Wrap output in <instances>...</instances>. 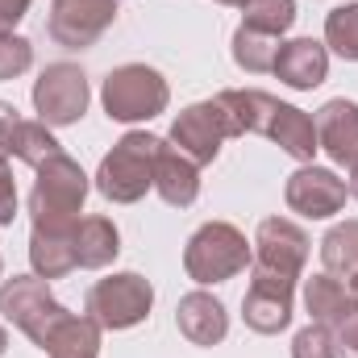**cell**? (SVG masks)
<instances>
[{"label":"cell","mask_w":358,"mask_h":358,"mask_svg":"<svg viewBox=\"0 0 358 358\" xmlns=\"http://www.w3.org/2000/svg\"><path fill=\"white\" fill-rule=\"evenodd\" d=\"M88 176L84 167L63 150L55 159H46L38 167V179H34V192H29V221L34 229H76L84 217V200H88Z\"/></svg>","instance_id":"1"},{"label":"cell","mask_w":358,"mask_h":358,"mask_svg":"<svg viewBox=\"0 0 358 358\" xmlns=\"http://www.w3.org/2000/svg\"><path fill=\"white\" fill-rule=\"evenodd\" d=\"M163 138L146 129H129L113 142V150L100 159L96 192L113 204H138L146 192H155V163H159Z\"/></svg>","instance_id":"2"},{"label":"cell","mask_w":358,"mask_h":358,"mask_svg":"<svg viewBox=\"0 0 358 358\" xmlns=\"http://www.w3.org/2000/svg\"><path fill=\"white\" fill-rule=\"evenodd\" d=\"M250 263H255V242H246V234L229 221H204L183 246V271L200 287L225 283Z\"/></svg>","instance_id":"3"},{"label":"cell","mask_w":358,"mask_h":358,"mask_svg":"<svg viewBox=\"0 0 358 358\" xmlns=\"http://www.w3.org/2000/svg\"><path fill=\"white\" fill-rule=\"evenodd\" d=\"M100 104L108 113V121L117 125H138V121H150L159 113H167L171 104V88L163 80V71L146 67V63H121L104 76V88H100Z\"/></svg>","instance_id":"4"},{"label":"cell","mask_w":358,"mask_h":358,"mask_svg":"<svg viewBox=\"0 0 358 358\" xmlns=\"http://www.w3.org/2000/svg\"><path fill=\"white\" fill-rule=\"evenodd\" d=\"M0 313L4 321H13L38 350L50 346V338L63 329V321L71 317L55 296H50V279L42 275H13L0 283Z\"/></svg>","instance_id":"5"},{"label":"cell","mask_w":358,"mask_h":358,"mask_svg":"<svg viewBox=\"0 0 358 358\" xmlns=\"http://www.w3.org/2000/svg\"><path fill=\"white\" fill-rule=\"evenodd\" d=\"M150 308H155V287L138 271H117L108 279H96L84 300V313L100 329H113V334L142 325L150 317Z\"/></svg>","instance_id":"6"},{"label":"cell","mask_w":358,"mask_h":358,"mask_svg":"<svg viewBox=\"0 0 358 358\" xmlns=\"http://www.w3.org/2000/svg\"><path fill=\"white\" fill-rule=\"evenodd\" d=\"M229 138H242V134H238L229 108L221 104V96L187 104L176 121H171V134H167V142L176 146L179 155H187L196 167H208Z\"/></svg>","instance_id":"7"},{"label":"cell","mask_w":358,"mask_h":358,"mask_svg":"<svg viewBox=\"0 0 358 358\" xmlns=\"http://www.w3.org/2000/svg\"><path fill=\"white\" fill-rule=\"evenodd\" d=\"M34 113L38 121H46L50 129H67V125H80L84 113H88V76L80 63H50L42 67V76L34 80Z\"/></svg>","instance_id":"8"},{"label":"cell","mask_w":358,"mask_h":358,"mask_svg":"<svg viewBox=\"0 0 358 358\" xmlns=\"http://www.w3.org/2000/svg\"><path fill=\"white\" fill-rule=\"evenodd\" d=\"M121 13V0H50L46 34L63 50H88L96 46Z\"/></svg>","instance_id":"9"},{"label":"cell","mask_w":358,"mask_h":358,"mask_svg":"<svg viewBox=\"0 0 358 358\" xmlns=\"http://www.w3.org/2000/svg\"><path fill=\"white\" fill-rule=\"evenodd\" d=\"M308 234L287 221V217H267L255 229V263L250 267L283 275V279H304V263H308Z\"/></svg>","instance_id":"10"},{"label":"cell","mask_w":358,"mask_h":358,"mask_svg":"<svg viewBox=\"0 0 358 358\" xmlns=\"http://www.w3.org/2000/svg\"><path fill=\"white\" fill-rule=\"evenodd\" d=\"M346 179L329 167H317V163H300V171H292L283 183V200L292 213L308 217V221H329L334 213L346 208Z\"/></svg>","instance_id":"11"},{"label":"cell","mask_w":358,"mask_h":358,"mask_svg":"<svg viewBox=\"0 0 358 358\" xmlns=\"http://www.w3.org/2000/svg\"><path fill=\"white\" fill-rule=\"evenodd\" d=\"M292 304H296V279L271 275L250 267V287L242 296V321L255 334H283L292 325Z\"/></svg>","instance_id":"12"},{"label":"cell","mask_w":358,"mask_h":358,"mask_svg":"<svg viewBox=\"0 0 358 358\" xmlns=\"http://www.w3.org/2000/svg\"><path fill=\"white\" fill-rule=\"evenodd\" d=\"M317 142L321 150L346 167V171H358V100H346V96H334L317 108Z\"/></svg>","instance_id":"13"},{"label":"cell","mask_w":358,"mask_h":358,"mask_svg":"<svg viewBox=\"0 0 358 358\" xmlns=\"http://www.w3.org/2000/svg\"><path fill=\"white\" fill-rule=\"evenodd\" d=\"M279 84H287L292 92H313L325 84L329 76V46L317 42V38H292L279 46V59H275V71H271Z\"/></svg>","instance_id":"14"},{"label":"cell","mask_w":358,"mask_h":358,"mask_svg":"<svg viewBox=\"0 0 358 358\" xmlns=\"http://www.w3.org/2000/svg\"><path fill=\"white\" fill-rule=\"evenodd\" d=\"M176 325L192 346H221L225 334H229V313H225V304H221L213 292L196 287V292H187V296L179 300Z\"/></svg>","instance_id":"15"},{"label":"cell","mask_w":358,"mask_h":358,"mask_svg":"<svg viewBox=\"0 0 358 358\" xmlns=\"http://www.w3.org/2000/svg\"><path fill=\"white\" fill-rule=\"evenodd\" d=\"M155 192L171 208H192L196 196H200V167L187 155H179L167 138H163V150H159V163H155Z\"/></svg>","instance_id":"16"},{"label":"cell","mask_w":358,"mask_h":358,"mask_svg":"<svg viewBox=\"0 0 358 358\" xmlns=\"http://www.w3.org/2000/svg\"><path fill=\"white\" fill-rule=\"evenodd\" d=\"M267 138L287 155V159H296V163H313L317 150H321V142H317V121H313L304 108L283 104V100H279V113H275V121H271Z\"/></svg>","instance_id":"17"},{"label":"cell","mask_w":358,"mask_h":358,"mask_svg":"<svg viewBox=\"0 0 358 358\" xmlns=\"http://www.w3.org/2000/svg\"><path fill=\"white\" fill-rule=\"evenodd\" d=\"M117 255H121V234L108 217L92 213L76 225V267L104 271L108 263H117Z\"/></svg>","instance_id":"18"},{"label":"cell","mask_w":358,"mask_h":358,"mask_svg":"<svg viewBox=\"0 0 358 358\" xmlns=\"http://www.w3.org/2000/svg\"><path fill=\"white\" fill-rule=\"evenodd\" d=\"M29 267L42 279H63L76 271V229H29Z\"/></svg>","instance_id":"19"},{"label":"cell","mask_w":358,"mask_h":358,"mask_svg":"<svg viewBox=\"0 0 358 358\" xmlns=\"http://www.w3.org/2000/svg\"><path fill=\"white\" fill-rule=\"evenodd\" d=\"M217 96H221V104L229 108V117H234L238 134H259V138H267L271 121H275V113H279V100H275L271 92L225 88V92H217Z\"/></svg>","instance_id":"20"},{"label":"cell","mask_w":358,"mask_h":358,"mask_svg":"<svg viewBox=\"0 0 358 358\" xmlns=\"http://www.w3.org/2000/svg\"><path fill=\"white\" fill-rule=\"evenodd\" d=\"M304 308H308V317H313L317 325H329V329H334V325L346 317V308H350V287H346L338 275L321 271V275L304 279Z\"/></svg>","instance_id":"21"},{"label":"cell","mask_w":358,"mask_h":358,"mask_svg":"<svg viewBox=\"0 0 358 358\" xmlns=\"http://www.w3.org/2000/svg\"><path fill=\"white\" fill-rule=\"evenodd\" d=\"M279 46H283V38H275V34L250 29V25H238L234 29V63L246 76H267V71H275Z\"/></svg>","instance_id":"22"},{"label":"cell","mask_w":358,"mask_h":358,"mask_svg":"<svg viewBox=\"0 0 358 358\" xmlns=\"http://www.w3.org/2000/svg\"><path fill=\"white\" fill-rule=\"evenodd\" d=\"M321 263L329 275L350 279L358 271V221H338L325 238H321Z\"/></svg>","instance_id":"23"},{"label":"cell","mask_w":358,"mask_h":358,"mask_svg":"<svg viewBox=\"0 0 358 358\" xmlns=\"http://www.w3.org/2000/svg\"><path fill=\"white\" fill-rule=\"evenodd\" d=\"M55 155H63V146H59V138H55V129L46 125V121H21L17 125V138H13V159H21L25 167H42L46 159H55Z\"/></svg>","instance_id":"24"},{"label":"cell","mask_w":358,"mask_h":358,"mask_svg":"<svg viewBox=\"0 0 358 358\" xmlns=\"http://www.w3.org/2000/svg\"><path fill=\"white\" fill-rule=\"evenodd\" d=\"M325 46L342 55L346 63H358V0L329 8L325 17Z\"/></svg>","instance_id":"25"},{"label":"cell","mask_w":358,"mask_h":358,"mask_svg":"<svg viewBox=\"0 0 358 358\" xmlns=\"http://www.w3.org/2000/svg\"><path fill=\"white\" fill-rule=\"evenodd\" d=\"M242 25L283 38V34L296 25V0H250V4L242 8Z\"/></svg>","instance_id":"26"},{"label":"cell","mask_w":358,"mask_h":358,"mask_svg":"<svg viewBox=\"0 0 358 358\" xmlns=\"http://www.w3.org/2000/svg\"><path fill=\"white\" fill-rule=\"evenodd\" d=\"M292 358H342L338 350V334L329 325L308 321L296 338H292Z\"/></svg>","instance_id":"27"},{"label":"cell","mask_w":358,"mask_h":358,"mask_svg":"<svg viewBox=\"0 0 358 358\" xmlns=\"http://www.w3.org/2000/svg\"><path fill=\"white\" fill-rule=\"evenodd\" d=\"M34 67V42L21 34H0V80H17Z\"/></svg>","instance_id":"28"},{"label":"cell","mask_w":358,"mask_h":358,"mask_svg":"<svg viewBox=\"0 0 358 358\" xmlns=\"http://www.w3.org/2000/svg\"><path fill=\"white\" fill-rule=\"evenodd\" d=\"M334 334H338V350H342V358H358V300L355 296H350L346 317L334 325Z\"/></svg>","instance_id":"29"},{"label":"cell","mask_w":358,"mask_h":358,"mask_svg":"<svg viewBox=\"0 0 358 358\" xmlns=\"http://www.w3.org/2000/svg\"><path fill=\"white\" fill-rule=\"evenodd\" d=\"M17 125H21L17 108H13L8 100H0V163H8V159H13V138H17Z\"/></svg>","instance_id":"30"},{"label":"cell","mask_w":358,"mask_h":358,"mask_svg":"<svg viewBox=\"0 0 358 358\" xmlns=\"http://www.w3.org/2000/svg\"><path fill=\"white\" fill-rule=\"evenodd\" d=\"M13 217H17V179L0 163V225H13Z\"/></svg>","instance_id":"31"},{"label":"cell","mask_w":358,"mask_h":358,"mask_svg":"<svg viewBox=\"0 0 358 358\" xmlns=\"http://www.w3.org/2000/svg\"><path fill=\"white\" fill-rule=\"evenodd\" d=\"M29 4H34V0H0V34H13V29L25 21Z\"/></svg>","instance_id":"32"},{"label":"cell","mask_w":358,"mask_h":358,"mask_svg":"<svg viewBox=\"0 0 358 358\" xmlns=\"http://www.w3.org/2000/svg\"><path fill=\"white\" fill-rule=\"evenodd\" d=\"M217 4H225V8H246L250 0H217Z\"/></svg>","instance_id":"33"},{"label":"cell","mask_w":358,"mask_h":358,"mask_svg":"<svg viewBox=\"0 0 358 358\" xmlns=\"http://www.w3.org/2000/svg\"><path fill=\"white\" fill-rule=\"evenodd\" d=\"M346 187H350V196L358 200V171H350V183H346Z\"/></svg>","instance_id":"34"},{"label":"cell","mask_w":358,"mask_h":358,"mask_svg":"<svg viewBox=\"0 0 358 358\" xmlns=\"http://www.w3.org/2000/svg\"><path fill=\"white\" fill-rule=\"evenodd\" d=\"M346 287H350V296H355V300H358V271H355V275H350V283H346Z\"/></svg>","instance_id":"35"},{"label":"cell","mask_w":358,"mask_h":358,"mask_svg":"<svg viewBox=\"0 0 358 358\" xmlns=\"http://www.w3.org/2000/svg\"><path fill=\"white\" fill-rule=\"evenodd\" d=\"M8 350V334H4V325H0V355Z\"/></svg>","instance_id":"36"},{"label":"cell","mask_w":358,"mask_h":358,"mask_svg":"<svg viewBox=\"0 0 358 358\" xmlns=\"http://www.w3.org/2000/svg\"><path fill=\"white\" fill-rule=\"evenodd\" d=\"M0 279H4V263H0Z\"/></svg>","instance_id":"37"}]
</instances>
